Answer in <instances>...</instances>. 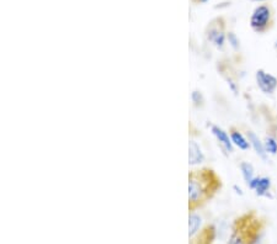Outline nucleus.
<instances>
[{"mask_svg":"<svg viewBox=\"0 0 277 244\" xmlns=\"http://www.w3.org/2000/svg\"><path fill=\"white\" fill-rule=\"evenodd\" d=\"M229 136L232 143H233L234 147L239 148L240 150H248L250 148V143H249L248 137H245L242 132L239 131L236 127H230L229 130Z\"/></svg>","mask_w":277,"mask_h":244,"instance_id":"9d476101","label":"nucleus"},{"mask_svg":"<svg viewBox=\"0 0 277 244\" xmlns=\"http://www.w3.org/2000/svg\"><path fill=\"white\" fill-rule=\"evenodd\" d=\"M205 161V154L195 141L189 142V163L191 166H199Z\"/></svg>","mask_w":277,"mask_h":244,"instance_id":"9b49d317","label":"nucleus"},{"mask_svg":"<svg viewBox=\"0 0 277 244\" xmlns=\"http://www.w3.org/2000/svg\"><path fill=\"white\" fill-rule=\"evenodd\" d=\"M249 189L253 190L255 192L256 196L259 197H271V186H272V181L268 177H255L253 181L249 184Z\"/></svg>","mask_w":277,"mask_h":244,"instance_id":"39448f33","label":"nucleus"},{"mask_svg":"<svg viewBox=\"0 0 277 244\" xmlns=\"http://www.w3.org/2000/svg\"><path fill=\"white\" fill-rule=\"evenodd\" d=\"M264 146L266 149L268 155H276L277 154V138L276 136L268 135L265 137Z\"/></svg>","mask_w":277,"mask_h":244,"instance_id":"4468645a","label":"nucleus"},{"mask_svg":"<svg viewBox=\"0 0 277 244\" xmlns=\"http://www.w3.org/2000/svg\"><path fill=\"white\" fill-rule=\"evenodd\" d=\"M203 227L205 225H203L202 216L197 214V211H190V215H189V238L190 240L194 239L202 231Z\"/></svg>","mask_w":277,"mask_h":244,"instance_id":"6e6552de","label":"nucleus"},{"mask_svg":"<svg viewBox=\"0 0 277 244\" xmlns=\"http://www.w3.org/2000/svg\"><path fill=\"white\" fill-rule=\"evenodd\" d=\"M247 137L249 140V143H250V147L253 148L254 150H255L256 155H258L259 158H261L264 161H267V152L266 149H265V146H264V141H261L259 138V136L256 135L254 131H248L247 133Z\"/></svg>","mask_w":277,"mask_h":244,"instance_id":"0eeeda50","label":"nucleus"},{"mask_svg":"<svg viewBox=\"0 0 277 244\" xmlns=\"http://www.w3.org/2000/svg\"><path fill=\"white\" fill-rule=\"evenodd\" d=\"M194 2H196V3H206V2H208V0H194Z\"/></svg>","mask_w":277,"mask_h":244,"instance_id":"dca6fc26","label":"nucleus"},{"mask_svg":"<svg viewBox=\"0 0 277 244\" xmlns=\"http://www.w3.org/2000/svg\"><path fill=\"white\" fill-rule=\"evenodd\" d=\"M227 38H228V41H229L230 46L233 47L234 50H238V48H239V39H238V37H237V36L234 35L233 32H229L227 35Z\"/></svg>","mask_w":277,"mask_h":244,"instance_id":"2eb2a0df","label":"nucleus"},{"mask_svg":"<svg viewBox=\"0 0 277 244\" xmlns=\"http://www.w3.org/2000/svg\"><path fill=\"white\" fill-rule=\"evenodd\" d=\"M225 38H227V36H225L224 30H223V26L220 28L219 27H211L210 28V32H208V39H210L211 42H213V45L217 48L222 50V48L224 47Z\"/></svg>","mask_w":277,"mask_h":244,"instance_id":"f8f14e48","label":"nucleus"},{"mask_svg":"<svg viewBox=\"0 0 277 244\" xmlns=\"http://www.w3.org/2000/svg\"><path fill=\"white\" fill-rule=\"evenodd\" d=\"M253 2H264V0H253Z\"/></svg>","mask_w":277,"mask_h":244,"instance_id":"f3484780","label":"nucleus"},{"mask_svg":"<svg viewBox=\"0 0 277 244\" xmlns=\"http://www.w3.org/2000/svg\"><path fill=\"white\" fill-rule=\"evenodd\" d=\"M222 179L212 168L191 170L189 174V210L197 211L222 189Z\"/></svg>","mask_w":277,"mask_h":244,"instance_id":"f257e3e1","label":"nucleus"},{"mask_svg":"<svg viewBox=\"0 0 277 244\" xmlns=\"http://www.w3.org/2000/svg\"><path fill=\"white\" fill-rule=\"evenodd\" d=\"M211 132L213 133V136L217 138V141L219 142L220 146H222L223 148L229 153L233 152L234 146H233V143H232L230 136L228 135V133L225 132L222 127L213 125V126H211Z\"/></svg>","mask_w":277,"mask_h":244,"instance_id":"1a4fd4ad","label":"nucleus"},{"mask_svg":"<svg viewBox=\"0 0 277 244\" xmlns=\"http://www.w3.org/2000/svg\"><path fill=\"white\" fill-rule=\"evenodd\" d=\"M275 48L277 50V39H276V42H275Z\"/></svg>","mask_w":277,"mask_h":244,"instance_id":"a211bd4d","label":"nucleus"},{"mask_svg":"<svg viewBox=\"0 0 277 244\" xmlns=\"http://www.w3.org/2000/svg\"><path fill=\"white\" fill-rule=\"evenodd\" d=\"M255 80L258 84L259 89L264 94L271 95L276 92L277 89V78L271 73L265 72L264 69H258L255 73Z\"/></svg>","mask_w":277,"mask_h":244,"instance_id":"20e7f679","label":"nucleus"},{"mask_svg":"<svg viewBox=\"0 0 277 244\" xmlns=\"http://www.w3.org/2000/svg\"><path fill=\"white\" fill-rule=\"evenodd\" d=\"M240 172H242L243 179H244L247 185H249L255 179V169H254L253 164L248 163V161L240 163Z\"/></svg>","mask_w":277,"mask_h":244,"instance_id":"ddd939ff","label":"nucleus"},{"mask_svg":"<svg viewBox=\"0 0 277 244\" xmlns=\"http://www.w3.org/2000/svg\"><path fill=\"white\" fill-rule=\"evenodd\" d=\"M266 222L255 211H248L234 220L225 244H258Z\"/></svg>","mask_w":277,"mask_h":244,"instance_id":"f03ea898","label":"nucleus"},{"mask_svg":"<svg viewBox=\"0 0 277 244\" xmlns=\"http://www.w3.org/2000/svg\"><path fill=\"white\" fill-rule=\"evenodd\" d=\"M272 25V13L268 5H259L253 11L250 18V27L255 32L264 33Z\"/></svg>","mask_w":277,"mask_h":244,"instance_id":"7ed1b4c3","label":"nucleus"},{"mask_svg":"<svg viewBox=\"0 0 277 244\" xmlns=\"http://www.w3.org/2000/svg\"><path fill=\"white\" fill-rule=\"evenodd\" d=\"M217 229L213 225H205L202 231L200 232L194 239L190 240V244H212L216 239Z\"/></svg>","mask_w":277,"mask_h":244,"instance_id":"423d86ee","label":"nucleus"}]
</instances>
